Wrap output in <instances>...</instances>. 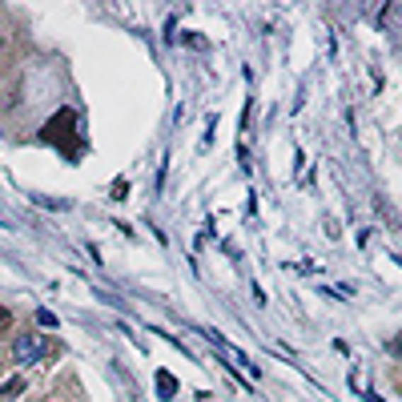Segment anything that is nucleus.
<instances>
[{
	"mask_svg": "<svg viewBox=\"0 0 402 402\" xmlns=\"http://www.w3.org/2000/svg\"><path fill=\"white\" fill-rule=\"evenodd\" d=\"M76 125H81V117H76L73 109H61V113L45 125V133H40V137L49 141V145H57L69 161H76V157L85 153V137H81V129H76Z\"/></svg>",
	"mask_w": 402,
	"mask_h": 402,
	"instance_id": "1",
	"label": "nucleus"
},
{
	"mask_svg": "<svg viewBox=\"0 0 402 402\" xmlns=\"http://www.w3.org/2000/svg\"><path fill=\"white\" fill-rule=\"evenodd\" d=\"M157 394H161V398H173L177 394V378L169 374V370H157Z\"/></svg>",
	"mask_w": 402,
	"mask_h": 402,
	"instance_id": "3",
	"label": "nucleus"
},
{
	"mask_svg": "<svg viewBox=\"0 0 402 402\" xmlns=\"http://www.w3.org/2000/svg\"><path fill=\"white\" fill-rule=\"evenodd\" d=\"M16 394H21V378H8V386H4V402L16 398Z\"/></svg>",
	"mask_w": 402,
	"mask_h": 402,
	"instance_id": "5",
	"label": "nucleus"
},
{
	"mask_svg": "<svg viewBox=\"0 0 402 402\" xmlns=\"http://www.w3.org/2000/svg\"><path fill=\"white\" fill-rule=\"evenodd\" d=\"M45 354H52V342L40 338V334H21L13 342V358L16 362H40Z\"/></svg>",
	"mask_w": 402,
	"mask_h": 402,
	"instance_id": "2",
	"label": "nucleus"
},
{
	"mask_svg": "<svg viewBox=\"0 0 402 402\" xmlns=\"http://www.w3.org/2000/svg\"><path fill=\"white\" fill-rule=\"evenodd\" d=\"M37 322L45 330H57V314H52V310H37Z\"/></svg>",
	"mask_w": 402,
	"mask_h": 402,
	"instance_id": "4",
	"label": "nucleus"
}]
</instances>
